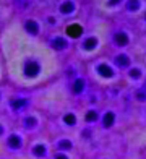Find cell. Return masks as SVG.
Masks as SVG:
<instances>
[{
  "label": "cell",
  "instance_id": "1",
  "mask_svg": "<svg viewBox=\"0 0 146 159\" xmlns=\"http://www.w3.org/2000/svg\"><path fill=\"white\" fill-rule=\"evenodd\" d=\"M25 73H26V76H29V78H34L36 75L39 73V63L34 62V60L26 62V65H25Z\"/></svg>",
  "mask_w": 146,
  "mask_h": 159
},
{
  "label": "cell",
  "instance_id": "2",
  "mask_svg": "<svg viewBox=\"0 0 146 159\" xmlns=\"http://www.w3.org/2000/svg\"><path fill=\"white\" fill-rule=\"evenodd\" d=\"M67 34L70 36V38H80V36L83 34V28L80 25H70L67 28Z\"/></svg>",
  "mask_w": 146,
  "mask_h": 159
},
{
  "label": "cell",
  "instance_id": "3",
  "mask_svg": "<svg viewBox=\"0 0 146 159\" xmlns=\"http://www.w3.org/2000/svg\"><path fill=\"white\" fill-rule=\"evenodd\" d=\"M98 71L101 73V76H104V78H112V75H114L112 68L109 67V65H106V63L99 65V67H98Z\"/></svg>",
  "mask_w": 146,
  "mask_h": 159
},
{
  "label": "cell",
  "instance_id": "4",
  "mask_svg": "<svg viewBox=\"0 0 146 159\" xmlns=\"http://www.w3.org/2000/svg\"><path fill=\"white\" fill-rule=\"evenodd\" d=\"M8 146L13 148V149H18L21 146V140H20L18 135H11L10 136V138H8Z\"/></svg>",
  "mask_w": 146,
  "mask_h": 159
},
{
  "label": "cell",
  "instance_id": "5",
  "mask_svg": "<svg viewBox=\"0 0 146 159\" xmlns=\"http://www.w3.org/2000/svg\"><path fill=\"white\" fill-rule=\"evenodd\" d=\"M26 30L29 31V34H38V31H39L38 23H36V21H33V20H29L28 23H26Z\"/></svg>",
  "mask_w": 146,
  "mask_h": 159
},
{
  "label": "cell",
  "instance_id": "6",
  "mask_svg": "<svg viewBox=\"0 0 146 159\" xmlns=\"http://www.w3.org/2000/svg\"><path fill=\"white\" fill-rule=\"evenodd\" d=\"M115 42H117L119 46H125L127 42H128V36H127L125 33H119V34L115 36Z\"/></svg>",
  "mask_w": 146,
  "mask_h": 159
},
{
  "label": "cell",
  "instance_id": "7",
  "mask_svg": "<svg viewBox=\"0 0 146 159\" xmlns=\"http://www.w3.org/2000/svg\"><path fill=\"white\" fill-rule=\"evenodd\" d=\"M73 10H75V5H73L71 2H65V3H62V7H60V11L63 13V15H67V13H71Z\"/></svg>",
  "mask_w": 146,
  "mask_h": 159
},
{
  "label": "cell",
  "instance_id": "8",
  "mask_svg": "<svg viewBox=\"0 0 146 159\" xmlns=\"http://www.w3.org/2000/svg\"><path fill=\"white\" fill-rule=\"evenodd\" d=\"M52 47H55V49H65V47H67V41L62 39V38H55L52 41Z\"/></svg>",
  "mask_w": 146,
  "mask_h": 159
},
{
  "label": "cell",
  "instance_id": "9",
  "mask_svg": "<svg viewBox=\"0 0 146 159\" xmlns=\"http://www.w3.org/2000/svg\"><path fill=\"white\" fill-rule=\"evenodd\" d=\"M28 104V101L26 99H23V98H21V99H15V101H11V107H13V109H21V107H25Z\"/></svg>",
  "mask_w": 146,
  "mask_h": 159
},
{
  "label": "cell",
  "instance_id": "10",
  "mask_svg": "<svg viewBox=\"0 0 146 159\" xmlns=\"http://www.w3.org/2000/svg\"><path fill=\"white\" fill-rule=\"evenodd\" d=\"M84 89V81L83 80H76L75 84H73V93H76V94H80Z\"/></svg>",
  "mask_w": 146,
  "mask_h": 159
},
{
  "label": "cell",
  "instance_id": "11",
  "mask_svg": "<svg viewBox=\"0 0 146 159\" xmlns=\"http://www.w3.org/2000/svg\"><path fill=\"white\" fill-rule=\"evenodd\" d=\"M115 63L119 65V67H127V65L130 63V60H128L127 55H119V57L115 59Z\"/></svg>",
  "mask_w": 146,
  "mask_h": 159
},
{
  "label": "cell",
  "instance_id": "12",
  "mask_svg": "<svg viewBox=\"0 0 146 159\" xmlns=\"http://www.w3.org/2000/svg\"><path fill=\"white\" fill-rule=\"evenodd\" d=\"M114 120H115V115L112 112H107L104 115V127H111L114 124Z\"/></svg>",
  "mask_w": 146,
  "mask_h": 159
},
{
  "label": "cell",
  "instance_id": "13",
  "mask_svg": "<svg viewBox=\"0 0 146 159\" xmlns=\"http://www.w3.org/2000/svg\"><path fill=\"white\" fill-rule=\"evenodd\" d=\"M96 46H98V41L94 39V38H89V39L84 41V49H86V50H93Z\"/></svg>",
  "mask_w": 146,
  "mask_h": 159
},
{
  "label": "cell",
  "instance_id": "14",
  "mask_svg": "<svg viewBox=\"0 0 146 159\" xmlns=\"http://www.w3.org/2000/svg\"><path fill=\"white\" fill-rule=\"evenodd\" d=\"M138 7H140V0H128V10L135 11L138 10Z\"/></svg>",
  "mask_w": 146,
  "mask_h": 159
},
{
  "label": "cell",
  "instance_id": "15",
  "mask_svg": "<svg viewBox=\"0 0 146 159\" xmlns=\"http://www.w3.org/2000/svg\"><path fill=\"white\" fill-rule=\"evenodd\" d=\"M63 120H65V124H68V125H75V122H76V119H75L73 114H67L63 117Z\"/></svg>",
  "mask_w": 146,
  "mask_h": 159
},
{
  "label": "cell",
  "instance_id": "16",
  "mask_svg": "<svg viewBox=\"0 0 146 159\" xmlns=\"http://www.w3.org/2000/svg\"><path fill=\"white\" fill-rule=\"evenodd\" d=\"M34 154L36 156H44L46 154V148H44L42 144H38V146L34 148Z\"/></svg>",
  "mask_w": 146,
  "mask_h": 159
},
{
  "label": "cell",
  "instance_id": "17",
  "mask_svg": "<svg viewBox=\"0 0 146 159\" xmlns=\"http://www.w3.org/2000/svg\"><path fill=\"white\" fill-rule=\"evenodd\" d=\"M96 119H98V114L94 112V111H89L86 114V120L88 122H96Z\"/></svg>",
  "mask_w": 146,
  "mask_h": 159
},
{
  "label": "cell",
  "instance_id": "18",
  "mask_svg": "<svg viewBox=\"0 0 146 159\" xmlns=\"http://www.w3.org/2000/svg\"><path fill=\"white\" fill-rule=\"evenodd\" d=\"M58 148H60V149H70L71 148V143L68 140H62L60 143H58Z\"/></svg>",
  "mask_w": 146,
  "mask_h": 159
},
{
  "label": "cell",
  "instance_id": "19",
  "mask_svg": "<svg viewBox=\"0 0 146 159\" xmlns=\"http://www.w3.org/2000/svg\"><path fill=\"white\" fill-rule=\"evenodd\" d=\"M36 125V119L34 117H28L26 119V127H34Z\"/></svg>",
  "mask_w": 146,
  "mask_h": 159
},
{
  "label": "cell",
  "instance_id": "20",
  "mask_svg": "<svg viewBox=\"0 0 146 159\" xmlns=\"http://www.w3.org/2000/svg\"><path fill=\"white\" fill-rule=\"evenodd\" d=\"M140 73H141V71L138 70V68H135V70L130 71V76H131V78H140Z\"/></svg>",
  "mask_w": 146,
  "mask_h": 159
},
{
  "label": "cell",
  "instance_id": "21",
  "mask_svg": "<svg viewBox=\"0 0 146 159\" xmlns=\"http://www.w3.org/2000/svg\"><path fill=\"white\" fill-rule=\"evenodd\" d=\"M54 159H68V157L65 156V154H57V156H55Z\"/></svg>",
  "mask_w": 146,
  "mask_h": 159
},
{
  "label": "cell",
  "instance_id": "22",
  "mask_svg": "<svg viewBox=\"0 0 146 159\" xmlns=\"http://www.w3.org/2000/svg\"><path fill=\"white\" fill-rule=\"evenodd\" d=\"M138 99H140V101H144V99H146V96L143 94V93H138Z\"/></svg>",
  "mask_w": 146,
  "mask_h": 159
},
{
  "label": "cell",
  "instance_id": "23",
  "mask_svg": "<svg viewBox=\"0 0 146 159\" xmlns=\"http://www.w3.org/2000/svg\"><path fill=\"white\" fill-rule=\"evenodd\" d=\"M120 0H109V5H115V3H119Z\"/></svg>",
  "mask_w": 146,
  "mask_h": 159
},
{
  "label": "cell",
  "instance_id": "24",
  "mask_svg": "<svg viewBox=\"0 0 146 159\" xmlns=\"http://www.w3.org/2000/svg\"><path fill=\"white\" fill-rule=\"evenodd\" d=\"M2 133H3V127H2V125H0V135H2Z\"/></svg>",
  "mask_w": 146,
  "mask_h": 159
}]
</instances>
